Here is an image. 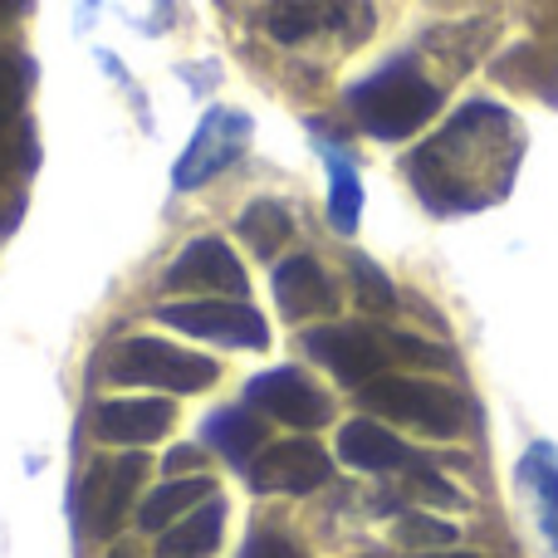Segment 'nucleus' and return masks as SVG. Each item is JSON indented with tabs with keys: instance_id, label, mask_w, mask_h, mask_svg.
Returning a JSON list of instances; mask_svg holds the SVG:
<instances>
[{
	"instance_id": "nucleus-1",
	"label": "nucleus",
	"mask_w": 558,
	"mask_h": 558,
	"mask_svg": "<svg viewBox=\"0 0 558 558\" xmlns=\"http://www.w3.org/2000/svg\"><path fill=\"white\" fill-rule=\"evenodd\" d=\"M441 94L416 74L412 64H392L383 74H373L367 84L353 88V113L367 133L377 137H407L436 113Z\"/></svg>"
},
{
	"instance_id": "nucleus-2",
	"label": "nucleus",
	"mask_w": 558,
	"mask_h": 558,
	"mask_svg": "<svg viewBox=\"0 0 558 558\" xmlns=\"http://www.w3.org/2000/svg\"><path fill=\"white\" fill-rule=\"evenodd\" d=\"M357 392H363V402L373 407V412H387V416H397V422H412L432 436H456L465 426V402L451 392V387L377 373L373 383H363Z\"/></svg>"
},
{
	"instance_id": "nucleus-3",
	"label": "nucleus",
	"mask_w": 558,
	"mask_h": 558,
	"mask_svg": "<svg viewBox=\"0 0 558 558\" xmlns=\"http://www.w3.org/2000/svg\"><path fill=\"white\" fill-rule=\"evenodd\" d=\"M118 383H147V387H162V392H202V387L216 383V363L196 353H182V348L162 343V338H133L123 343L113 363Z\"/></svg>"
},
{
	"instance_id": "nucleus-4",
	"label": "nucleus",
	"mask_w": 558,
	"mask_h": 558,
	"mask_svg": "<svg viewBox=\"0 0 558 558\" xmlns=\"http://www.w3.org/2000/svg\"><path fill=\"white\" fill-rule=\"evenodd\" d=\"M245 147H251V118L231 113V108L206 113L202 128H196V137H192V147H186L182 162H177V186H182V192H192V186L221 177L226 167L245 153Z\"/></svg>"
},
{
	"instance_id": "nucleus-5",
	"label": "nucleus",
	"mask_w": 558,
	"mask_h": 558,
	"mask_svg": "<svg viewBox=\"0 0 558 558\" xmlns=\"http://www.w3.org/2000/svg\"><path fill=\"white\" fill-rule=\"evenodd\" d=\"M162 324L182 328L192 338H211L226 348H265L270 343V328L255 308L231 304V299H196V304H167Z\"/></svg>"
},
{
	"instance_id": "nucleus-6",
	"label": "nucleus",
	"mask_w": 558,
	"mask_h": 558,
	"mask_svg": "<svg viewBox=\"0 0 558 558\" xmlns=\"http://www.w3.org/2000/svg\"><path fill=\"white\" fill-rule=\"evenodd\" d=\"M147 475V456L143 451H128V456H113V461H98L88 465V481H84V514H88V530L98 539L118 534L123 524L128 505H133L137 485Z\"/></svg>"
},
{
	"instance_id": "nucleus-7",
	"label": "nucleus",
	"mask_w": 558,
	"mask_h": 558,
	"mask_svg": "<svg viewBox=\"0 0 558 558\" xmlns=\"http://www.w3.org/2000/svg\"><path fill=\"white\" fill-rule=\"evenodd\" d=\"M304 348L324 367H333V373L343 377L348 387L373 383V377L383 373V363H387L377 333H367V328H353V324H324V328H314V333L304 338Z\"/></svg>"
},
{
	"instance_id": "nucleus-8",
	"label": "nucleus",
	"mask_w": 558,
	"mask_h": 558,
	"mask_svg": "<svg viewBox=\"0 0 558 558\" xmlns=\"http://www.w3.org/2000/svg\"><path fill=\"white\" fill-rule=\"evenodd\" d=\"M245 397H251L260 412H270L275 422L299 426V432H308V426H324V422H328V397L318 392V387L308 383L304 373H294V367H275V373L255 377Z\"/></svg>"
},
{
	"instance_id": "nucleus-9",
	"label": "nucleus",
	"mask_w": 558,
	"mask_h": 558,
	"mask_svg": "<svg viewBox=\"0 0 558 558\" xmlns=\"http://www.w3.org/2000/svg\"><path fill=\"white\" fill-rule=\"evenodd\" d=\"M328 481V456L318 441H279L251 461V485L255 490H284V495H308Z\"/></svg>"
},
{
	"instance_id": "nucleus-10",
	"label": "nucleus",
	"mask_w": 558,
	"mask_h": 558,
	"mask_svg": "<svg viewBox=\"0 0 558 558\" xmlns=\"http://www.w3.org/2000/svg\"><path fill=\"white\" fill-rule=\"evenodd\" d=\"M167 284L172 289H211V294H245V270L231 255V245L206 235V241L186 245L182 260L167 270Z\"/></svg>"
},
{
	"instance_id": "nucleus-11",
	"label": "nucleus",
	"mask_w": 558,
	"mask_h": 558,
	"mask_svg": "<svg viewBox=\"0 0 558 558\" xmlns=\"http://www.w3.org/2000/svg\"><path fill=\"white\" fill-rule=\"evenodd\" d=\"M172 402L162 397H118V402H104L94 416V432L113 446H147L172 426Z\"/></svg>"
},
{
	"instance_id": "nucleus-12",
	"label": "nucleus",
	"mask_w": 558,
	"mask_h": 558,
	"mask_svg": "<svg viewBox=\"0 0 558 558\" xmlns=\"http://www.w3.org/2000/svg\"><path fill=\"white\" fill-rule=\"evenodd\" d=\"M328 25H343L348 39L367 35L343 10V0H270V10H265V29H270L279 45H299V39L318 35V29H328Z\"/></svg>"
},
{
	"instance_id": "nucleus-13",
	"label": "nucleus",
	"mask_w": 558,
	"mask_h": 558,
	"mask_svg": "<svg viewBox=\"0 0 558 558\" xmlns=\"http://www.w3.org/2000/svg\"><path fill=\"white\" fill-rule=\"evenodd\" d=\"M275 299L284 318H308L318 308H333V289H328L324 270H318L308 255H294L275 270Z\"/></svg>"
},
{
	"instance_id": "nucleus-14",
	"label": "nucleus",
	"mask_w": 558,
	"mask_h": 558,
	"mask_svg": "<svg viewBox=\"0 0 558 558\" xmlns=\"http://www.w3.org/2000/svg\"><path fill=\"white\" fill-rule=\"evenodd\" d=\"M338 456H343L348 465H357V471H392V465L416 461V456L377 422H348L343 432H338Z\"/></svg>"
},
{
	"instance_id": "nucleus-15",
	"label": "nucleus",
	"mask_w": 558,
	"mask_h": 558,
	"mask_svg": "<svg viewBox=\"0 0 558 558\" xmlns=\"http://www.w3.org/2000/svg\"><path fill=\"white\" fill-rule=\"evenodd\" d=\"M520 481L539 514V534L549 544V558H558V451L554 446H534L520 465Z\"/></svg>"
},
{
	"instance_id": "nucleus-16",
	"label": "nucleus",
	"mask_w": 558,
	"mask_h": 558,
	"mask_svg": "<svg viewBox=\"0 0 558 558\" xmlns=\"http://www.w3.org/2000/svg\"><path fill=\"white\" fill-rule=\"evenodd\" d=\"M221 530H226V505L211 495L202 510L182 514L177 524H167L162 530V558H202V554H211L216 544H221Z\"/></svg>"
},
{
	"instance_id": "nucleus-17",
	"label": "nucleus",
	"mask_w": 558,
	"mask_h": 558,
	"mask_svg": "<svg viewBox=\"0 0 558 558\" xmlns=\"http://www.w3.org/2000/svg\"><path fill=\"white\" fill-rule=\"evenodd\" d=\"M202 500H211V481H206L202 471L186 475V481H162V490H153L143 500V510H137V524H143L147 534H162L167 524H177L182 514H192Z\"/></svg>"
},
{
	"instance_id": "nucleus-18",
	"label": "nucleus",
	"mask_w": 558,
	"mask_h": 558,
	"mask_svg": "<svg viewBox=\"0 0 558 558\" xmlns=\"http://www.w3.org/2000/svg\"><path fill=\"white\" fill-rule=\"evenodd\" d=\"M202 436L226 456V461L245 465V461H255V451H260L265 426H260V416H251V412H241V407H235V412H216L211 422H206Z\"/></svg>"
},
{
	"instance_id": "nucleus-19",
	"label": "nucleus",
	"mask_w": 558,
	"mask_h": 558,
	"mask_svg": "<svg viewBox=\"0 0 558 558\" xmlns=\"http://www.w3.org/2000/svg\"><path fill=\"white\" fill-rule=\"evenodd\" d=\"M241 235L255 255H275L279 245L289 241V211L279 202H255L251 211L241 216Z\"/></svg>"
},
{
	"instance_id": "nucleus-20",
	"label": "nucleus",
	"mask_w": 558,
	"mask_h": 558,
	"mask_svg": "<svg viewBox=\"0 0 558 558\" xmlns=\"http://www.w3.org/2000/svg\"><path fill=\"white\" fill-rule=\"evenodd\" d=\"M328 172H333V196H328V216H333L338 231H357V211H363V186H357L353 167L343 157H328Z\"/></svg>"
},
{
	"instance_id": "nucleus-21",
	"label": "nucleus",
	"mask_w": 558,
	"mask_h": 558,
	"mask_svg": "<svg viewBox=\"0 0 558 558\" xmlns=\"http://www.w3.org/2000/svg\"><path fill=\"white\" fill-rule=\"evenodd\" d=\"M397 544L436 554V544H456V524L432 520V514H407V520H397Z\"/></svg>"
},
{
	"instance_id": "nucleus-22",
	"label": "nucleus",
	"mask_w": 558,
	"mask_h": 558,
	"mask_svg": "<svg viewBox=\"0 0 558 558\" xmlns=\"http://www.w3.org/2000/svg\"><path fill=\"white\" fill-rule=\"evenodd\" d=\"M353 275H357V294H363V304H367V308H377V314H383V308H392V304H397V294L387 289V275L377 270V265L353 260Z\"/></svg>"
},
{
	"instance_id": "nucleus-23",
	"label": "nucleus",
	"mask_w": 558,
	"mask_h": 558,
	"mask_svg": "<svg viewBox=\"0 0 558 558\" xmlns=\"http://www.w3.org/2000/svg\"><path fill=\"white\" fill-rule=\"evenodd\" d=\"M20 104H25V69L10 54H0V118H10Z\"/></svg>"
},
{
	"instance_id": "nucleus-24",
	"label": "nucleus",
	"mask_w": 558,
	"mask_h": 558,
	"mask_svg": "<svg viewBox=\"0 0 558 558\" xmlns=\"http://www.w3.org/2000/svg\"><path fill=\"white\" fill-rule=\"evenodd\" d=\"M241 558H304V554H299L289 539H279V534H255V539L241 549Z\"/></svg>"
},
{
	"instance_id": "nucleus-25",
	"label": "nucleus",
	"mask_w": 558,
	"mask_h": 558,
	"mask_svg": "<svg viewBox=\"0 0 558 558\" xmlns=\"http://www.w3.org/2000/svg\"><path fill=\"white\" fill-rule=\"evenodd\" d=\"M416 495H422V500H441V505H461V495L432 471H416Z\"/></svg>"
},
{
	"instance_id": "nucleus-26",
	"label": "nucleus",
	"mask_w": 558,
	"mask_h": 558,
	"mask_svg": "<svg viewBox=\"0 0 558 558\" xmlns=\"http://www.w3.org/2000/svg\"><path fill=\"white\" fill-rule=\"evenodd\" d=\"M167 471H206V451L202 446H182L167 456Z\"/></svg>"
},
{
	"instance_id": "nucleus-27",
	"label": "nucleus",
	"mask_w": 558,
	"mask_h": 558,
	"mask_svg": "<svg viewBox=\"0 0 558 558\" xmlns=\"http://www.w3.org/2000/svg\"><path fill=\"white\" fill-rule=\"evenodd\" d=\"M343 5H348V15H353V20H363V25L373 29V10H367V0H343Z\"/></svg>"
},
{
	"instance_id": "nucleus-28",
	"label": "nucleus",
	"mask_w": 558,
	"mask_h": 558,
	"mask_svg": "<svg viewBox=\"0 0 558 558\" xmlns=\"http://www.w3.org/2000/svg\"><path fill=\"white\" fill-rule=\"evenodd\" d=\"M426 558H475V554H426Z\"/></svg>"
},
{
	"instance_id": "nucleus-29",
	"label": "nucleus",
	"mask_w": 558,
	"mask_h": 558,
	"mask_svg": "<svg viewBox=\"0 0 558 558\" xmlns=\"http://www.w3.org/2000/svg\"><path fill=\"white\" fill-rule=\"evenodd\" d=\"M10 5H15V0H0V15H10Z\"/></svg>"
},
{
	"instance_id": "nucleus-30",
	"label": "nucleus",
	"mask_w": 558,
	"mask_h": 558,
	"mask_svg": "<svg viewBox=\"0 0 558 558\" xmlns=\"http://www.w3.org/2000/svg\"><path fill=\"white\" fill-rule=\"evenodd\" d=\"M113 558H133V554H113Z\"/></svg>"
}]
</instances>
